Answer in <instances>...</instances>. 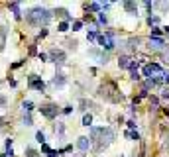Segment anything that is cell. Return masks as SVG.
Masks as SVG:
<instances>
[{
	"label": "cell",
	"instance_id": "6da1fadb",
	"mask_svg": "<svg viewBox=\"0 0 169 157\" xmlns=\"http://www.w3.org/2000/svg\"><path fill=\"white\" fill-rule=\"evenodd\" d=\"M116 138L112 128H106V126H100V128H90V134H89V139H90V147H93L96 153H100L106 145L112 143V139Z\"/></svg>",
	"mask_w": 169,
	"mask_h": 157
},
{
	"label": "cell",
	"instance_id": "7a4b0ae2",
	"mask_svg": "<svg viewBox=\"0 0 169 157\" xmlns=\"http://www.w3.org/2000/svg\"><path fill=\"white\" fill-rule=\"evenodd\" d=\"M51 18H53V12L45 10L42 6H35V8H32V10L26 12V22L30 24V26H34V28H42V26L45 28Z\"/></svg>",
	"mask_w": 169,
	"mask_h": 157
},
{
	"label": "cell",
	"instance_id": "3957f363",
	"mask_svg": "<svg viewBox=\"0 0 169 157\" xmlns=\"http://www.w3.org/2000/svg\"><path fill=\"white\" fill-rule=\"evenodd\" d=\"M98 45H100V49H104V51H112L114 47H116V32H112V30H108V32H104V34H100L98 35Z\"/></svg>",
	"mask_w": 169,
	"mask_h": 157
},
{
	"label": "cell",
	"instance_id": "277c9868",
	"mask_svg": "<svg viewBox=\"0 0 169 157\" xmlns=\"http://www.w3.org/2000/svg\"><path fill=\"white\" fill-rule=\"evenodd\" d=\"M38 110H39V114L45 118V120H55L57 116H59V106L55 104V102H43V104H39L38 106Z\"/></svg>",
	"mask_w": 169,
	"mask_h": 157
},
{
	"label": "cell",
	"instance_id": "5b68a950",
	"mask_svg": "<svg viewBox=\"0 0 169 157\" xmlns=\"http://www.w3.org/2000/svg\"><path fill=\"white\" fill-rule=\"evenodd\" d=\"M112 92H118V90H116V86H114V82L102 85L100 89H98V96L106 98L108 102H120V100H122V94H120V96H116V94H112Z\"/></svg>",
	"mask_w": 169,
	"mask_h": 157
},
{
	"label": "cell",
	"instance_id": "8992f818",
	"mask_svg": "<svg viewBox=\"0 0 169 157\" xmlns=\"http://www.w3.org/2000/svg\"><path fill=\"white\" fill-rule=\"evenodd\" d=\"M28 89L30 90H35V92H39V94H43L45 92V82H43V78L42 77H38V75H28Z\"/></svg>",
	"mask_w": 169,
	"mask_h": 157
},
{
	"label": "cell",
	"instance_id": "52a82bcc",
	"mask_svg": "<svg viewBox=\"0 0 169 157\" xmlns=\"http://www.w3.org/2000/svg\"><path fill=\"white\" fill-rule=\"evenodd\" d=\"M47 57H49V61H53V63L57 65V67H61V65H65V61H67V53H65L63 49H57V47L49 49Z\"/></svg>",
	"mask_w": 169,
	"mask_h": 157
},
{
	"label": "cell",
	"instance_id": "ba28073f",
	"mask_svg": "<svg viewBox=\"0 0 169 157\" xmlns=\"http://www.w3.org/2000/svg\"><path fill=\"white\" fill-rule=\"evenodd\" d=\"M144 77H147V78H154V77H159L163 73V69H161V65H157V63H147V65H144Z\"/></svg>",
	"mask_w": 169,
	"mask_h": 157
},
{
	"label": "cell",
	"instance_id": "9c48e42d",
	"mask_svg": "<svg viewBox=\"0 0 169 157\" xmlns=\"http://www.w3.org/2000/svg\"><path fill=\"white\" fill-rule=\"evenodd\" d=\"M8 10L12 12L14 20H18V22L22 20V14H24V12H22V4H20V2H10V4H8Z\"/></svg>",
	"mask_w": 169,
	"mask_h": 157
},
{
	"label": "cell",
	"instance_id": "30bf717a",
	"mask_svg": "<svg viewBox=\"0 0 169 157\" xmlns=\"http://www.w3.org/2000/svg\"><path fill=\"white\" fill-rule=\"evenodd\" d=\"M77 149H79L81 153H86V151L90 149V139L86 138V135H81V138L77 139Z\"/></svg>",
	"mask_w": 169,
	"mask_h": 157
},
{
	"label": "cell",
	"instance_id": "8fae6325",
	"mask_svg": "<svg viewBox=\"0 0 169 157\" xmlns=\"http://www.w3.org/2000/svg\"><path fill=\"white\" fill-rule=\"evenodd\" d=\"M89 55H90V57H94V59H96L100 65H106V63H108V53H100L98 49H90Z\"/></svg>",
	"mask_w": 169,
	"mask_h": 157
},
{
	"label": "cell",
	"instance_id": "7c38bea8",
	"mask_svg": "<svg viewBox=\"0 0 169 157\" xmlns=\"http://www.w3.org/2000/svg\"><path fill=\"white\" fill-rule=\"evenodd\" d=\"M53 14L59 16L61 22H73V16L69 14V10H65V8H55V10H53Z\"/></svg>",
	"mask_w": 169,
	"mask_h": 157
},
{
	"label": "cell",
	"instance_id": "4fadbf2b",
	"mask_svg": "<svg viewBox=\"0 0 169 157\" xmlns=\"http://www.w3.org/2000/svg\"><path fill=\"white\" fill-rule=\"evenodd\" d=\"M65 85H67V77L65 75H55L51 78V86L53 89H63Z\"/></svg>",
	"mask_w": 169,
	"mask_h": 157
},
{
	"label": "cell",
	"instance_id": "5bb4252c",
	"mask_svg": "<svg viewBox=\"0 0 169 157\" xmlns=\"http://www.w3.org/2000/svg\"><path fill=\"white\" fill-rule=\"evenodd\" d=\"M150 47H154V49H165V39H163V38H150Z\"/></svg>",
	"mask_w": 169,
	"mask_h": 157
},
{
	"label": "cell",
	"instance_id": "9a60e30c",
	"mask_svg": "<svg viewBox=\"0 0 169 157\" xmlns=\"http://www.w3.org/2000/svg\"><path fill=\"white\" fill-rule=\"evenodd\" d=\"M122 8H124L130 16H138V4H136V2H124V4H122Z\"/></svg>",
	"mask_w": 169,
	"mask_h": 157
},
{
	"label": "cell",
	"instance_id": "2e32d148",
	"mask_svg": "<svg viewBox=\"0 0 169 157\" xmlns=\"http://www.w3.org/2000/svg\"><path fill=\"white\" fill-rule=\"evenodd\" d=\"M98 35H100V32H98L96 28H90V30H86V41H89V43L96 41V39H98Z\"/></svg>",
	"mask_w": 169,
	"mask_h": 157
},
{
	"label": "cell",
	"instance_id": "e0dca14e",
	"mask_svg": "<svg viewBox=\"0 0 169 157\" xmlns=\"http://www.w3.org/2000/svg\"><path fill=\"white\" fill-rule=\"evenodd\" d=\"M6 39H8V30L6 28H0V53L6 47Z\"/></svg>",
	"mask_w": 169,
	"mask_h": 157
},
{
	"label": "cell",
	"instance_id": "ac0fdd59",
	"mask_svg": "<svg viewBox=\"0 0 169 157\" xmlns=\"http://www.w3.org/2000/svg\"><path fill=\"white\" fill-rule=\"evenodd\" d=\"M20 106H22V112H28V114H32V112H34V108H35V104L32 100H22V104H20Z\"/></svg>",
	"mask_w": 169,
	"mask_h": 157
},
{
	"label": "cell",
	"instance_id": "d6986e66",
	"mask_svg": "<svg viewBox=\"0 0 169 157\" xmlns=\"http://www.w3.org/2000/svg\"><path fill=\"white\" fill-rule=\"evenodd\" d=\"M130 55H126V53H124V55H120V57H118V67H120V69H128V65H130Z\"/></svg>",
	"mask_w": 169,
	"mask_h": 157
},
{
	"label": "cell",
	"instance_id": "ffe728a7",
	"mask_svg": "<svg viewBox=\"0 0 169 157\" xmlns=\"http://www.w3.org/2000/svg\"><path fill=\"white\" fill-rule=\"evenodd\" d=\"M86 14H89V12H102V6H100V2H90V4H86Z\"/></svg>",
	"mask_w": 169,
	"mask_h": 157
},
{
	"label": "cell",
	"instance_id": "44dd1931",
	"mask_svg": "<svg viewBox=\"0 0 169 157\" xmlns=\"http://www.w3.org/2000/svg\"><path fill=\"white\" fill-rule=\"evenodd\" d=\"M24 155L26 157H39V151H35L32 145H26L24 147Z\"/></svg>",
	"mask_w": 169,
	"mask_h": 157
},
{
	"label": "cell",
	"instance_id": "7402d4cb",
	"mask_svg": "<svg viewBox=\"0 0 169 157\" xmlns=\"http://www.w3.org/2000/svg\"><path fill=\"white\" fill-rule=\"evenodd\" d=\"M79 106H81V110H83V112L86 114V110H90V108H94V104L90 100H86V98H83V100L79 102Z\"/></svg>",
	"mask_w": 169,
	"mask_h": 157
},
{
	"label": "cell",
	"instance_id": "603a6c76",
	"mask_svg": "<svg viewBox=\"0 0 169 157\" xmlns=\"http://www.w3.org/2000/svg\"><path fill=\"white\" fill-rule=\"evenodd\" d=\"M124 135H126L128 139H132V142H138V139H140V134H138L136 130H126Z\"/></svg>",
	"mask_w": 169,
	"mask_h": 157
},
{
	"label": "cell",
	"instance_id": "cb8c5ba5",
	"mask_svg": "<svg viewBox=\"0 0 169 157\" xmlns=\"http://www.w3.org/2000/svg\"><path fill=\"white\" fill-rule=\"evenodd\" d=\"M22 124H24V126H34V116H32V114H28V112H24Z\"/></svg>",
	"mask_w": 169,
	"mask_h": 157
},
{
	"label": "cell",
	"instance_id": "d4e9b609",
	"mask_svg": "<svg viewBox=\"0 0 169 157\" xmlns=\"http://www.w3.org/2000/svg\"><path fill=\"white\" fill-rule=\"evenodd\" d=\"M83 126L85 128H93V114H90V112H86L83 116Z\"/></svg>",
	"mask_w": 169,
	"mask_h": 157
},
{
	"label": "cell",
	"instance_id": "484cf974",
	"mask_svg": "<svg viewBox=\"0 0 169 157\" xmlns=\"http://www.w3.org/2000/svg\"><path fill=\"white\" fill-rule=\"evenodd\" d=\"M69 28H71V26H69V22H59V24H57V32H59V34H67Z\"/></svg>",
	"mask_w": 169,
	"mask_h": 157
},
{
	"label": "cell",
	"instance_id": "4316f807",
	"mask_svg": "<svg viewBox=\"0 0 169 157\" xmlns=\"http://www.w3.org/2000/svg\"><path fill=\"white\" fill-rule=\"evenodd\" d=\"M71 30L73 32H81L83 30V20H73L71 22Z\"/></svg>",
	"mask_w": 169,
	"mask_h": 157
},
{
	"label": "cell",
	"instance_id": "83f0119b",
	"mask_svg": "<svg viewBox=\"0 0 169 157\" xmlns=\"http://www.w3.org/2000/svg\"><path fill=\"white\" fill-rule=\"evenodd\" d=\"M35 142H38L39 145H42V143H47V139H45V134H43L42 130H38V132H35Z\"/></svg>",
	"mask_w": 169,
	"mask_h": 157
},
{
	"label": "cell",
	"instance_id": "f1b7e54d",
	"mask_svg": "<svg viewBox=\"0 0 169 157\" xmlns=\"http://www.w3.org/2000/svg\"><path fill=\"white\" fill-rule=\"evenodd\" d=\"M138 45H140V39L138 38H130V39H128V49L134 51V49H138Z\"/></svg>",
	"mask_w": 169,
	"mask_h": 157
},
{
	"label": "cell",
	"instance_id": "f546056e",
	"mask_svg": "<svg viewBox=\"0 0 169 157\" xmlns=\"http://www.w3.org/2000/svg\"><path fill=\"white\" fill-rule=\"evenodd\" d=\"M55 134L59 135V138H63V134H65V124H63V122H57V126H55Z\"/></svg>",
	"mask_w": 169,
	"mask_h": 157
},
{
	"label": "cell",
	"instance_id": "4dcf8cb0",
	"mask_svg": "<svg viewBox=\"0 0 169 157\" xmlns=\"http://www.w3.org/2000/svg\"><path fill=\"white\" fill-rule=\"evenodd\" d=\"M106 24H108L106 14H104V12H98V24H96V26H106Z\"/></svg>",
	"mask_w": 169,
	"mask_h": 157
},
{
	"label": "cell",
	"instance_id": "1f68e13d",
	"mask_svg": "<svg viewBox=\"0 0 169 157\" xmlns=\"http://www.w3.org/2000/svg\"><path fill=\"white\" fill-rule=\"evenodd\" d=\"M147 24L150 26H154V28H157V24H159V16H147Z\"/></svg>",
	"mask_w": 169,
	"mask_h": 157
},
{
	"label": "cell",
	"instance_id": "d6a6232c",
	"mask_svg": "<svg viewBox=\"0 0 169 157\" xmlns=\"http://www.w3.org/2000/svg\"><path fill=\"white\" fill-rule=\"evenodd\" d=\"M161 35H163V30L154 28V30H151V34H150V38H161Z\"/></svg>",
	"mask_w": 169,
	"mask_h": 157
},
{
	"label": "cell",
	"instance_id": "836d02e7",
	"mask_svg": "<svg viewBox=\"0 0 169 157\" xmlns=\"http://www.w3.org/2000/svg\"><path fill=\"white\" fill-rule=\"evenodd\" d=\"M4 147H6V151H8V149H14V139H12V138H6V142H4Z\"/></svg>",
	"mask_w": 169,
	"mask_h": 157
},
{
	"label": "cell",
	"instance_id": "e575fe53",
	"mask_svg": "<svg viewBox=\"0 0 169 157\" xmlns=\"http://www.w3.org/2000/svg\"><path fill=\"white\" fill-rule=\"evenodd\" d=\"M150 104H151V110H157V108H159V98H155V96H151V100H150Z\"/></svg>",
	"mask_w": 169,
	"mask_h": 157
},
{
	"label": "cell",
	"instance_id": "d590c367",
	"mask_svg": "<svg viewBox=\"0 0 169 157\" xmlns=\"http://www.w3.org/2000/svg\"><path fill=\"white\" fill-rule=\"evenodd\" d=\"M47 34H49V32H47V28H42V30L38 32V39H43V38H47Z\"/></svg>",
	"mask_w": 169,
	"mask_h": 157
},
{
	"label": "cell",
	"instance_id": "8d00e7d4",
	"mask_svg": "<svg viewBox=\"0 0 169 157\" xmlns=\"http://www.w3.org/2000/svg\"><path fill=\"white\" fill-rule=\"evenodd\" d=\"M38 59L42 61V63H45V61H49V57H47V53H43V51H39L38 53Z\"/></svg>",
	"mask_w": 169,
	"mask_h": 157
},
{
	"label": "cell",
	"instance_id": "74e56055",
	"mask_svg": "<svg viewBox=\"0 0 169 157\" xmlns=\"http://www.w3.org/2000/svg\"><path fill=\"white\" fill-rule=\"evenodd\" d=\"M61 112H63L65 116H69V114H73V106H71V104H67V106H65L63 110H61Z\"/></svg>",
	"mask_w": 169,
	"mask_h": 157
},
{
	"label": "cell",
	"instance_id": "f35d334b",
	"mask_svg": "<svg viewBox=\"0 0 169 157\" xmlns=\"http://www.w3.org/2000/svg\"><path fill=\"white\" fill-rule=\"evenodd\" d=\"M49 151H51V147L47 145V143H42V151H39V153H43V155H47Z\"/></svg>",
	"mask_w": 169,
	"mask_h": 157
},
{
	"label": "cell",
	"instance_id": "ab89813d",
	"mask_svg": "<svg viewBox=\"0 0 169 157\" xmlns=\"http://www.w3.org/2000/svg\"><path fill=\"white\" fill-rule=\"evenodd\" d=\"M24 63H26V59H22V61H16V63H12V65H10V69H18V67H22Z\"/></svg>",
	"mask_w": 169,
	"mask_h": 157
},
{
	"label": "cell",
	"instance_id": "60d3db41",
	"mask_svg": "<svg viewBox=\"0 0 169 157\" xmlns=\"http://www.w3.org/2000/svg\"><path fill=\"white\" fill-rule=\"evenodd\" d=\"M161 98H163V100H169V89H163L161 90Z\"/></svg>",
	"mask_w": 169,
	"mask_h": 157
},
{
	"label": "cell",
	"instance_id": "b9f144b4",
	"mask_svg": "<svg viewBox=\"0 0 169 157\" xmlns=\"http://www.w3.org/2000/svg\"><path fill=\"white\" fill-rule=\"evenodd\" d=\"M8 85H10L12 89H16V86H18V81H16V78H8Z\"/></svg>",
	"mask_w": 169,
	"mask_h": 157
},
{
	"label": "cell",
	"instance_id": "7bdbcfd3",
	"mask_svg": "<svg viewBox=\"0 0 169 157\" xmlns=\"http://www.w3.org/2000/svg\"><path fill=\"white\" fill-rule=\"evenodd\" d=\"M47 157H59V149H51L47 153Z\"/></svg>",
	"mask_w": 169,
	"mask_h": 157
},
{
	"label": "cell",
	"instance_id": "ee69618b",
	"mask_svg": "<svg viewBox=\"0 0 169 157\" xmlns=\"http://www.w3.org/2000/svg\"><path fill=\"white\" fill-rule=\"evenodd\" d=\"M128 130H136V122H134V120H128Z\"/></svg>",
	"mask_w": 169,
	"mask_h": 157
},
{
	"label": "cell",
	"instance_id": "f6af8a7d",
	"mask_svg": "<svg viewBox=\"0 0 169 157\" xmlns=\"http://www.w3.org/2000/svg\"><path fill=\"white\" fill-rule=\"evenodd\" d=\"M6 104H8V98L6 96H0V108H4Z\"/></svg>",
	"mask_w": 169,
	"mask_h": 157
},
{
	"label": "cell",
	"instance_id": "bcb514c9",
	"mask_svg": "<svg viewBox=\"0 0 169 157\" xmlns=\"http://www.w3.org/2000/svg\"><path fill=\"white\" fill-rule=\"evenodd\" d=\"M30 55H38V47L35 45H30Z\"/></svg>",
	"mask_w": 169,
	"mask_h": 157
},
{
	"label": "cell",
	"instance_id": "7dc6e473",
	"mask_svg": "<svg viewBox=\"0 0 169 157\" xmlns=\"http://www.w3.org/2000/svg\"><path fill=\"white\" fill-rule=\"evenodd\" d=\"M163 82H169V73L163 71Z\"/></svg>",
	"mask_w": 169,
	"mask_h": 157
},
{
	"label": "cell",
	"instance_id": "c3c4849f",
	"mask_svg": "<svg viewBox=\"0 0 169 157\" xmlns=\"http://www.w3.org/2000/svg\"><path fill=\"white\" fill-rule=\"evenodd\" d=\"M165 63H169V49H167V53H165Z\"/></svg>",
	"mask_w": 169,
	"mask_h": 157
},
{
	"label": "cell",
	"instance_id": "681fc988",
	"mask_svg": "<svg viewBox=\"0 0 169 157\" xmlns=\"http://www.w3.org/2000/svg\"><path fill=\"white\" fill-rule=\"evenodd\" d=\"M165 34H167V35H169V26H167V28H165Z\"/></svg>",
	"mask_w": 169,
	"mask_h": 157
},
{
	"label": "cell",
	"instance_id": "f907efd6",
	"mask_svg": "<svg viewBox=\"0 0 169 157\" xmlns=\"http://www.w3.org/2000/svg\"><path fill=\"white\" fill-rule=\"evenodd\" d=\"M0 157H8V155H6V153H0Z\"/></svg>",
	"mask_w": 169,
	"mask_h": 157
}]
</instances>
